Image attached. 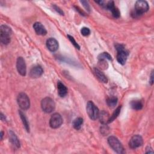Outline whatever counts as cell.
<instances>
[{"label": "cell", "instance_id": "6da1fadb", "mask_svg": "<svg viewBox=\"0 0 154 154\" xmlns=\"http://www.w3.org/2000/svg\"><path fill=\"white\" fill-rule=\"evenodd\" d=\"M149 8V7L148 3L146 1H137L135 4V8L132 13V16L134 17H138L143 14L144 13L147 11Z\"/></svg>", "mask_w": 154, "mask_h": 154}, {"label": "cell", "instance_id": "7a4b0ae2", "mask_svg": "<svg viewBox=\"0 0 154 154\" xmlns=\"http://www.w3.org/2000/svg\"><path fill=\"white\" fill-rule=\"evenodd\" d=\"M11 29L5 25H2L0 27V39L2 43L8 45L10 42V35L11 34Z\"/></svg>", "mask_w": 154, "mask_h": 154}, {"label": "cell", "instance_id": "3957f363", "mask_svg": "<svg viewBox=\"0 0 154 154\" xmlns=\"http://www.w3.org/2000/svg\"><path fill=\"white\" fill-rule=\"evenodd\" d=\"M108 143L116 152L118 153H123L124 152V149L122 143L116 137L110 136L108 138Z\"/></svg>", "mask_w": 154, "mask_h": 154}, {"label": "cell", "instance_id": "277c9868", "mask_svg": "<svg viewBox=\"0 0 154 154\" xmlns=\"http://www.w3.org/2000/svg\"><path fill=\"white\" fill-rule=\"evenodd\" d=\"M86 111L88 117L91 120H94L98 118L99 114V109L92 101L89 100L87 102V104L86 106Z\"/></svg>", "mask_w": 154, "mask_h": 154}, {"label": "cell", "instance_id": "5b68a950", "mask_svg": "<svg viewBox=\"0 0 154 154\" xmlns=\"http://www.w3.org/2000/svg\"><path fill=\"white\" fill-rule=\"evenodd\" d=\"M41 107L44 112L50 113L55 109V104L53 99H52L51 97H47L42 99L41 102Z\"/></svg>", "mask_w": 154, "mask_h": 154}, {"label": "cell", "instance_id": "8992f818", "mask_svg": "<svg viewBox=\"0 0 154 154\" xmlns=\"http://www.w3.org/2000/svg\"><path fill=\"white\" fill-rule=\"evenodd\" d=\"M116 48L117 51V60L122 65L125 64L128 55V52L125 49V47L122 45H116Z\"/></svg>", "mask_w": 154, "mask_h": 154}, {"label": "cell", "instance_id": "52a82bcc", "mask_svg": "<svg viewBox=\"0 0 154 154\" xmlns=\"http://www.w3.org/2000/svg\"><path fill=\"white\" fill-rule=\"evenodd\" d=\"M17 103L19 107L23 110H26L29 108L30 102L28 96L24 93L19 94L17 99Z\"/></svg>", "mask_w": 154, "mask_h": 154}, {"label": "cell", "instance_id": "ba28073f", "mask_svg": "<svg viewBox=\"0 0 154 154\" xmlns=\"http://www.w3.org/2000/svg\"><path fill=\"white\" fill-rule=\"evenodd\" d=\"M63 123V119L59 113H54L51 117L49 125L53 129H57L61 126Z\"/></svg>", "mask_w": 154, "mask_h": 154}, {"label": "cell", "instance_id": "9c48e42d", "mask_svg": "<svg viewBox=\"0 0 154 154\" xmlns=\"http://www.w3.org/2000/svg\"><path fill=\"white\" fill-rule=\"evenodd\" d=\"M143 140L142 137L139 135H134L129 142V146L131 149H136L143 144Z\"/></svg>", "mask_w": 154, "mask_h": 154}, {"label": "cell", "instance_id": "30bf717a", "mask_svg": "<svg viewBox=\"0 0 154 154\" xmlns=\"http://www.w3.org/2000/svg\"><path fill=\"white\" fill-rule=\"evenodd\" d=\"M16 67L19 73L22 76H25L26 73V68L25 60L21 57H19L17 59Z\"/></svg>", "mask_w": 154, "mask_h": 154}, {"label": "cell", "instance_id": "8fae6325", "mask_svg": "<svg viewBox=\"0 0 154 154\" xmlns=\"http://www.w3.org/2000/svg\"><path fill=\"white\" fill-rule=\"evenodd\" d=\"M46 46L51 52L56 51L58 48V43L54 38H49L46 41Z\"/></svg>", "mask_w": 154, "mask_h": 154}, {"label": "cell", "instance_id": "7c38bea8", "mask_svg": "<svg viewBox=\"0 0 154 154\" xmlns=\"http://www.w3.org/2000/svg\"><path fill=\"white\" fill-rule=\"evenodd\" d=\"M43 70L41 66H35L33 67L29 72V76L32 78H37L43 74Z\"/></svg>", "mask_w": 154, "mask_h": 154}, {"label": "cell", "instance_id": "4fadbf2b", "mask_svg": "<svg viewBox=\"0 0 154 154\" xmlns=\"http://www.w3.org/2000/svg\"><path fill=\"white\" fill-rule=\"evenodd\" d=\"M33 28L35 32L38 35H45L47 33V31L45 26L40 22H35L33 25Z\"/></svg>", "mask_w": 154, "mask_h": 154}, {"label": "cell", "instance_id": "5bb4252c", "mask_svg": "<svg viewBox=\"0 0 154 154\" xmlns=\"http://www.w3.org/2000/svg\"><path fill=\"white\" fill-rule=\"evenodd\" d=\"M57 90L58 95L61 97H64L67 93V89L66 87L60 81L57 82Z\"/></svg>", "mask_w": 154, "mask_h": 154}, {"label": "cell", "instance_id": "9a60e30c", "mask_svg": "<svg viewBox=\"0 0 154 154\" xmlns=\"http://www.w3.org/2000/svg\"><path fill=\"white\" fill-rule=\"evenodd\" d=\"M9 138H10V141L14 146H15L17 148L20 147V141L18 138L17 137L16 134L11 130L9 131Z\"/></svg>", "mask_w": 154, "mask_h": 154}, {"label": "cell", "instance_id": "2e32d148", "mask_svg": "<svg viewBox=\"0 0 154 154\" xmlns=\"http://www.w3.org/2000/svg\"><path fill=\"white\" fill-rule=\"evenodd\" d=\"M109 117H110L109 115V114L106 111H102L101 112H99L98 118L99 119L100 122L102 124L105 125L106 123H108V121H109Z\"/></svg>", "mask_w": 154, "mask_h": 154}, {"label": "cell", "instance_id": "e0dca14e", "mask_svg": "<svg viewBox=\"0 0 154 154\" xmlns=\"http://www.w3.org/2000/svg\"><path fill=\"white\" fill-rule=\"evenodd\" d=\"M94 72L95 75H96V76L97 77V78H98L100 81H102V82H104V83H106V82H107L108 79H107L106 76L100 70H99L98 69L95 68V69H94Z\"/></svg>", "mask_w": 154, "mask_h": 154}, {"label": "cell", "instance_id": "ac0fdd59", "mask_svg": "<svg viewBox=\"0 0 154 154\" xmlns=\"http://www.w3.org/2000/svg\"><path fill=\"white\" fill-rule=\"evenodd\" d=\"M132 109H135V110H140L142 109L143 104L140 100H132L130 103Z\"/></svg>", "mask_w": 154, "mask_h": 154}, {"label": "cell", "instance_id": "d6986e66", "mask_svg": "<svg viewBox=\"0 0 154 154\" xmlns=\"http://www.w3.org/2000/svg\"><path fill=\"white\" fill-rule=\"evenodd\" d=\"M82 124H83V119L81 117H78L75 119L72 122V125L73 128L76 130L80 129Z\"/></svg>", "mask_w": 154, "mask_h": 154}, {"label": "cell", "instance_id": "ffe728a7", "mask_svg": "<svg viewBox=\"0 0 154 154\" xmlns=\"http://www.w3.org/2000/svg\"><path fill=\"white\" fill-rule=\"evenodd\" d=\"M19 113L20 117L22 121V123L23 124V126H24L25 129L26 130L27 132H29V124H28V120L26 119V117H25V114L21 111H19Z\"/></svg>", "mask_w": 154, "mask_h": 154}, {"label": "cell", "instance_id": "44dd1931", "mask_svg": "<svg viewBox=\"0 0 154 154\" xmlns=\"http://www.w3.org/2000/svg\"><path fill=\"white\" fill-rule=\"evenodd\" d=\"M106 103H107V105L109 107L113 108L116 105V104L117 103V98L116 97H109L106 100Z\"/></svg>", "mask_w": 154, "mask_h": 154}, {"label": "cell", "instance_id": "7402d4cb", "mask_svg": "<svg viewBox=\"0 0 154 154\" xmlns=\"http://www.w3.org/2000/svg\"><path fill=\"white\" fill-rule=\"evenodd\" d=\"M120 110H121V106H118V107L116 108V109L114 111V112H113V114H112V116H111V117H109L108 123L112 122L114 119H116L117 117V116H118L119 114H120Z\"/></svg>", "mask_w": 154, "mask_h": 154}, {"label": "cell", "instance_id": "603a6c76", "mask_svg": "<svg viewBox=\"0 0 154 154\" xmlns=\"http://www.w3.org/2000/svg\"><path fill=\"white\" fill-rule=\"evenodd\" d=\"M98 59L99 60H111L112 58H111V56L108 52H102L98 55Z\"/></svg>", "mask_w": 154, "mask_h": 154}, {"label": "cell", "instance_id": "cb8c5ba5", "mask_svg": "<svg viewBox=\"0 0 154 154\" xmlns=\"http://www.w3.org/2000/svg\"><path fill=\"white\" fill-rule=\"evenodd\" d=\"M67 37H68L69 39V40H70V41L71 42V43L73 44V45L76 49H80V46H79V45L77 43V42L75 41V40L74 39V38H73L72 36L70 35H67Z\"/></svg>", "mask_w": 154, "mask_h": 154}, {"label": "cell", "instance_id": "d4e9b609", "mask_svg": "<svg viewBox=\"0 0 154 154\" xmlns=\"http://www.w3.org/2000/svg\"><path fill=\"white\" fill-rule=\"evenodd\" d=\"M81 32L84 36H87L90 34V30L87 27H83L81 30Z\"/></svg>", "mask_w": 154, "mask_h": 154}, {"label": "cell", "instance_id": "484cf974", "mask_svg": "<svg viewBox=\"0 0 154 154\" xmlns=\"http://www.w3.org/2000/svg\"><path fill=\"white\" fill-rule=\"evenodd\" d=\"M80 2H81V4H82V5H83V6L85 7V8L87 11H90V5H89L88 4V2L86 1H81Z\"/></svg>", "mask_w": 154, "mask_h": 154}, {"label": "cell", "instance_id": "4316f807", "mask_svg": "<svg viewBox=\"0 0 154 154\" xmlns=\"http://www.w3.org/2000/svg\"><path fill=\"white\" fill-rule=\"evenodd\" d=\"M53 7H54V10L57 11V12H58V13H59L60 14H61V15H64V13H63V11L58 7H57V6H56L55 5H53Z\"/></svg>", "mask_w": 154, "mask_h": 154}, {"label": "cell", "instance_id": "83f0119b", "mask_svg": "<svg viewBox=\"0 0 154 154\" xmlns=\"http://www.w3.org/2000/svg\"><path fill=\"white\" fill-rule=\"evenodd\" d=\"M153 72L151 73V75H150V84L152 85L153 84Z\"/></svg>", "mask_w": 154, "mask_h": 154}, {"label": "cell", "instance_id": "f1b7e54d", "mask_svg": "<svg viewBox=\"0 0 154 154\" xmlns=\"http://www.w3.org/2000/svg\"><path fill=\"white\" fill-rule=\"evenodd\" d=\"M1 119L2 121H5V116L3 115V114L2 112H1Z\"/></svg>", "mask_w": 154, "mask_h": 154}, {"label": "cell", "instance_id": "f546056e", "mask_svg": "<svg viewBox=\"0 0 154 154\" xmlns=\"http://www.w3.org/2000/svg\"><path fill=\"white\" fill-rule=\"evenodd\" d=\"M3 135H4V132L2 131L1 132V139L2 140V137H3Z\"/></svg>", "mask_w": 154, "mask_h": 154}]
</instances>
